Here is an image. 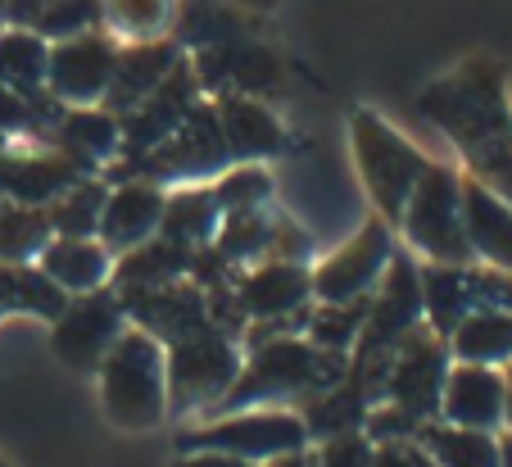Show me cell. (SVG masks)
<instances>
[{"label":"cell","instance_id":"1","mask_svg":"<svg viewBox=\"0 0 512 467\" xmlns=\"http://www.w3.org/2000/svg\"><path fill=\"white\" fill-rule=\"evenodd\" d=\"M417 109L454 141L476 182L512 205V100L499 59L476 55L458 64L449 78L422 91Z\"/></svg>","mask_w":512,"mask_h":467},{"label":"cell","instance_id":"2","mask_svg":"<svg viewBox=\"0 0 512 467\" xmlns=\"http://www.w3.org/2000/svg\"><path fill=\"white\" fill-rule=\"evenodd\" d=\"M105 413L127 431H150L168 413V354L164 341L141 327H123L114 350L100 359Z\"/></svg>","mask_w":512,"mask_h":467},{"label":"cell","instance_id":"3","mask_svg":"<svg viewBox=\"0 0 512 467\" xmlns=\"http://www.w3.org/2000/svg\"><path fill=\"white\" fill-rule=\"evenodd\" d=\"M349 372L345 354H327L313 341H290V336H272L254 350V359L236 372L232 390L218 404L227 413H241L250 404H268V399H290V395H318V390L340 386Z\"/></svg>","mask_w":512,"mask_h":467},{"label":"cell","instance_id":"4","mask_svg":"<svg viewBox=\"0 0 512 467\" xmlns=\"http://www.w3.org/2000/svg\"><path fill=\"white\" fill-rule=\"evenodd\" d=\"M349 146H354L358 177L368 186L377 214L386 218L390 227H399L408 195L417 191V182H422V173L431 168V159H426L404 132H395L381 114H372V109H354V118H349Z\"/></svg>","mask_w":512,"mask_h":467},{"label":"cell","instance_id":"5","mask_svg":"<svg viewBox=\"0 0 512 467\" xmlns=\"http://www.w3.org/2000/svg\"><path fill=\"white\" fill-rule=\"evenodd\" d=\"M404 241L422 254L426 263H472L463 227V177L449 164H431L417 182V191L404 205Z\"/></svg>","mask_w":512,"mask_h":467},{"label":"cell","instance_id":"6","mask_svg":"<svg viewBox=\"0 0 512 467\" xmlns=\"http://www.w3.org/2000/svg\"><path fill=\"white\" fill-rule=\"evenodd\" d=\"M164 354H168V404L173 409H209L232 390L236 372H241L232 341L213 322L173 341V350Z\"/></svg>","mask_w":512,"mask_h":467},{"label":"cell","instance_id":"7","mask_svg":"<svg viewBox=\"0 0 512 467\" xmlns=\"http://www.w3.org/2000/svg\"><path fill=\"white\" fill-rule=\"evenodd\" d=\"M449 377V341L440 331H431L426 322H417L413 331L404 336L395 363H390L386 377V404L404 409L408 418L431 422L440 418V390H445Z\"/></svg>","mask_w":512,"mask_h":467},{"label":"cell","instance_id":"8","mask_svg":"<svg viewBox=\"0 0 512 467\" xmlns=\"http://www.w3.org/2000/svg\"><path fill=\"white\" fill-rule=\"evenodd\" d=\"M395 259V241H390V223L372 218L368 227H358L331 259H322L313 268V295L318 304H349V300H368L377 291L386 263Z\"/></svg>","mask_w":512,"mask_h":467},{"label":"cell","instance_id":"9","mask_svg":"<svg viewBox=\"0 0 512 467\" xmlns=\"http://www.w3.org/2000/svg\"><path fill=\"white\" fill-rule=\"evenodd\" d=\"M309 445V431H304L300 413H232L223 422H209L200 431H186L182 449H223L236 454L245 463H268L277 454H295V449Z\"/></svg>","mask_w":512,"mask_h":467},{"label":"cell","instance_id":"10","mask_svg":"<svg viewBox=\"0 0 512 467\" xmlns=\"http://www.w3.org/2000/svg\"><path fill=\"white\" fill-rule=\"evenodd\" d=\"M123 336V300L105 291H87L78 300H68L55 318V350L68 368H100L114 341Z\"/></svg>","mask_w":512,"mask_h":467},{"label":"cell","instance_id":"11","mask_svg":"<svg viewBox=\"0 0 512 467\" xmlns=\"http://www.w3.org/2000/svg\"><path fill=\"white\" fill-rule=\"evenodd\" d=\"M114 59L118 46L100 32H78V37H64L50 50L46 64V87L55 100L64 105H96L105 100L109 82H114Z\"/></svg>","mask_w":512,"mask_h":467},{"label":"cell","instance_id":"12","mask_svg":"<svg viewBox=\"0 0 512 467\" xmlns=\"http://www.w3.org/2000/svg\"><path fill=\"white\" fill-rule=\"evenodd\" d=\"M227 155L232 150H227L218 114L195 105L159 146H150V155L141 159V173H145V182L150 177H200V173H213Z\"/></svg>","mask_w":512,"mask_h":467},{"label":"cell","instance_id":"13","mask_svg":"<svg viewBox=\"0 0 512 467\" xmlns=\"http://www.w3.org/2000/svg\"><path fill=\"white\" fill-rule=\"evenodd\" d=\"M82 177V159L64 150H0V195L10 205H46Z\"/></svg>","mask_w":512,"mask_h":467},{"label":"cell","instance_id":"14","mask_svg":"<svg viewBox=\"0 0 512 467\" xmlns=\"http://www.w3.org/2000/svg\"><path fill=\"white\" fill-rule=\"evenodd\" d=\"M503 399H508L503 372L485 368V363H458L449 368L445 390H440V418L454 427L494 431L503 422Z\"/></svg>","mask_w":512,"mask_h":467},{"label":"cell","instance_id":"15","mask_svg":"<svg viewBox=\"0 0 512 467\" xmlns=\"http://www.w3.org/2000/svg\"><path fill=\"white\" fill-rule=\"evenodd\" d=\"M164 200L155 182H127L114 195H105V209H100V245L114 254H127L136 245H145L159 232V218H164Z\"/></svg>","mask_w":512,"mask_h":467},{"label":"cell","instance_id":"16","mask_svg":"<svg viewBox=\"0 0 512 467\" xmlns=\"http://www.w3.org/2000/svg\"><path fill=\"white\" fill-rule=\"evenodd\" d=\"M463 227H467L472 259L512 273V205L499 200L476 177H463Z\"/></svg>","mask_w":512,"mask_h":467},{"label":"cell","instance_id":"17","mask_svg":"<svg viewBox=\"0 0 512 467\" xmlns=\"http://www.w3.org/2000/svg\"><path fill=\"white\" fill-rule=\"evenodd\" d=\"M313 295V277L304 263H286V259H268L263 268H254L241 286H236V300H241L245 318H290L295 309H304V300Z\"/></svg>","mask_w":512,"mask_h":467},{"label":"cell","instance_id":"18","mask_svg":"<svg viewBox=\"0 0 512 467\" xmlns=\"http://www.w3.org/2000/svg\"><path fill=\"white\" fill-rule=\"evenodd\" d=\"M41 273L64 295H87L109 282L114 259H109V250L100 241H91V236H55V241L41 250Z\"/></svg>","mask_w":512,"mask_h":467},{"label":"cell","instance_id":"19","mask_svg":"<svg viewBox=\"0 0 512 467\" xmlns=\"http://www.w3.org/2000/svg\"><path fill=\"white\" fill-rule=\"evenodd\" d=\"M173 64H177V50L164 46V41H141V46L123 50V55L114 59V82H109V91H105L109 109L132 114V109L173 73Z\"/></svg>","mask_w":512,"mask_h":467},{"label":"cell","instance_id":"20","mask_svg":"<svg viewBox=\"0 0 512 467\" xmlns=\"http://www.w3.org/2000/svg\"><path fill=\"white\" fill-rule=\"evenodd\" d=\"M467 313H476L467 263H426L422 268V318H426V327L449 336Z\"/></svg>","mask_w":512,"mask_h":467},{"label":"cell","instance_id":"21","mask_svg":"<svg viewBox=\"0 0 512 467\" xmlns=\"http://www.w3.org/2000/svg\"><path fill=\"white\" fill-rule=\"evenodd\" d=\"M445 341H449V359L454 363H485V368H499V363L512 359V313L476 309L449 331Z\"/></svg>","mask_w":512,"mask_h":467},{"label":"cell","instance_id":"22","mask_svg":"<svg viewBox=\"0 0 512 467\" xmlns=\"http://www.w3.org/2000/svg\"><path fill=\"white\" fill-rule=\"evenodd\" d=\"M417 445L435 467H499V440L490 431L454 427V422H422Z\"/></svg>","mask_w":512,"mask_h":467},{"label":"cell","instance_id":"23","mask_svg":"<svg viewBox=\"0 0 512 467\" xmlns=\"http://www.w3.org/2000/svg\"><path fill=\"white\" fill-rule=\"evenodd\" d=\"M218 123H223V137H227V150L241 159H254V155H277V146L286 141L281 123L250 96H232L223 100L218 109Z\"/></svg>","mask_w":512,"mask_h":467},{"label":"cell","instance_id":"24","mask_svg":"<svg viewBox=\"0 0 512 467\" xmlns=\"http://www.w3.org/2000/svg\"><path fill=\"white\" fill-rule=\"evenodd\" d=\"M304 431H309V440H331V436H349V431H363V422H368V399H363V390L349 381L331 390H318V395H304Z\"/></svg>","mask_w":512,"mask_h":467},{"label":"cell","instance_id":"25","mask_svg":"<svg viewBox=\"0 0 512 467\" xmlns=\"http://www.w3.org/2000/svg\"><path fill=\"white\" fill-rule=\"evenodd\" d=\"M46 64H50V46L41 32L28 28L0 32V87H10L23 100H37L41 87H46Z\"/></svg>","mask_w":512,"mask_h":467},{"label":"cell","instance_id":"26","mask_svg":"<svg viewBox=\"0 0 512 467\" xmlns=\"http://www.w3.org/2000/svg\"><path fill=\"white\" fill-rule=\"evenodd\" d=\"M223 227V209L213 200V186L209 191H177L164 200V218H159V236L173 245H209Z\"/></svg>","mask_w":512,"mask_h":467},{"label":"cell","instance_id":"27","mask_svg":"<svg viewBox=\"0 0 512 467\" xmlns=\"http://www.w3.org/2000/svg\"><path fill=\"white\" fill-rule=\"evenodd\" d=\"M68 295L50 282L41 268H28L19 259H0V313H41L59 318Z\"/></svg>","mask_w":512,"mask_h":467},{"label":"cell","instance_id":"28","mask_svg":"<svg viewBox=\"0 0 512 467\" xmlns=\"http://www.w3.org/2000/svg\"><path fill=\"white\" fill-rule=\"evenodd\" d=\"M186 268H191V250L159 236V241H145V245H136V250H127L123 263H118L109 277H114L123 291H145V286L177 282Z\"/></svg>","mask_w":512,"mask_h":467},{"label":"cell","instance_id":"29","mask_svg":"<svg viewBox=\"0 0 512 467\" xmlns=\"http://www.w3.org/2000/svg\"><path fill=\"white\" fill-rule=\"evenodd\" d=\"M59 150L73 159H109L118 155V141H123V123H118L109 109H91V105H73L64 114V123H59L55 132Z\"/></svg>","mask_w":512,"mask_h":467},{"label":"cell","instance_id":"30","mask_svg":"<svg viewBox=\"0 0 512 467\" xmlns=\"http://www.w3.org/2000/svg\"><path fill=\"white\" fill-rule=\"evenodd\" d=\"M100 19L109 23L118 41L141 46V41H159L173 23V0H105Z\"/></svg>","mask_w":512,"mask_h":467},{"label":"cell","instance_id":"31","mask_svg":"<svg viewBox=\"0 0 512 467\" xmlns=\"http://www.w3.org/2000/svg\"><path fill=\"white\" fill-rule=\"evenodd\" d=\"M372 300V295H368ZM368 300H349V304H318V313H309V341L327 354H345L354 350L363 318H368Z\"/></svg>","mask_w":512,"mask_h":467},{"label":"cell","instance_id":"32","mask_svg":"<svg viewBox=\"0 0 512 467\" xmlns=\"http://www.w3.org/2000/svg\"><path fill=\"white\" fill-rule=\"evenodd\" d=\"M55 200L59 205L50 209V227L59 236H91L100 227V209H105V186L100 182H73Z\"/></svg>","mask_w":512,"mask_h":467},{"label":"cell","instance_id":"33","mask_svg":"<svg viewBox=\"0 0 512 467\" xmlns=\"http://www.w3.org/2000/svg\"><path fill=\"white\" fill-rule=\"evenodd\" d=\"M268 195H272V177L254 164L232 168V173H223V182L213 186V200H218L223 218L227 214H250V209H259L263 200H268Z\"/></svg>","mask_w":512,"mask_h":467},{"label":"cell","instance_id":"34","mask_svg":"<svg viewBox=\"0 0 512 467\" xmlns=\"http://www.w3.org/2000/svg\"><path fill=\"white\" fill-rule=\"evenodd\" d=\"M100 19L96 0H46L37 14V32L41 37H78V32H91V23Z\"/></svg>","mask_w":512,"mask_h":467},{"label":"cell","instance_id":"35","mask_svg":"<svg viewBox=\"0 0 512 467\" xmlns=\"http://www.w3.org/2000/svg\"><path fill=\"white\" fill-rule=\"evenodd\" d=\"M318 463L322 467H372L377 463V449H372V440L363 436V431H349V436L322 440Z\"/></svg>","mask_w":512,"mask_h":467},{"label":"cell","instance_id":"36","mask_svg":"<svg viewBox=\"0 0 512 467\" xmlns=\"http://www.w3.org/2000/svg\"><path fill=\"white\" fill-rule=\"evenodd\" d=\"M372 467H435V463L422 454L417 440H390V445L377 449V463Z\"/></svg>","mask_w":512,"mask_h":467},{"label":"cell","instance_id":"37","mask_svg":"<svg viewBox=\"0 0 512 467\" xmlns=\"http://www.w3.org/2000/svg\"><path fill=\"white\" fill-rule=\"evenodd\" d=\"M32 100L14 96L10 87H0V132H19V127H32Z\"/></svg>","mask_w":512,"mask_h":467},{"label":"cell","instance_id":"38","mask_svg":"<svg viewBox=\"0 0 512 467\" xmlns=\"http://www.w3.org/2000/svg\"><path fill=\"white\" fill-rule=\"evenodd\" d=\"M177 467H254V463H245V458H236V454H223V449H191Z\"/></svg>","mask_w":512,"mask_h":467},{"label":"cell","instance_id":"39","mask_svg":"<svg viewBox=\"0 0 512 467\" xmlns=\"http://www.w3.org/2000/svg\"><path fill=\"white\" fill-rule=\"evenodd\" d=\"M268 467H322V463H318V454H304V449H295V454L268 458Z\"/></svg>","mask_w":512,"mask_h":467},{"label":"cell","instance_id":"40","mask_svg":"<svg viewBox=\"0 0 512 467\" xmlns=\"http://www.w3.org/2000/svg\"><path fill=\"white\" fill-rule=\"evenodd\" d=\"M499 467H512V431L499 440Z\"/></svg>","mask_w":512,"mask_h":467},{"label":"cell","instance_id":"41","mask_svg":"<svg viewBox=\"0 0 512 467\" xmlns=\"http://www.w3.org/2000/svg\"><path fill=\"white\" fill-rule=\"evenodd\" d=\"M503 381H508V399H503V422L512 427V372H503Z\"/></svg>","mask_w":512,"mask_h":467},{"label":"cell","instance_id":"42","mask_svg":"<svg viewBox=\"0 0 512 467\" xmlns=\"http://www.w3.org/2000/svg\"><path fill=\"white\" fill-rule=\"evenodd\" d=\"M0 150H5V132H0Z\"/></svg>","mask_w":512,"mask_h":467},{"label":"cell","instance_id":"43","mask_svg":"<svg viewBox=\"0 0 512 467\" xmlns=\"http://www.w3.org/2000/svg\"><path fill=\"white\" fill-rule=\"evenodd\" d=\"M0 467H10V463H5V458H0Z\"/></svg>","mask_w":512,"mask_h":467}]
</instances>
